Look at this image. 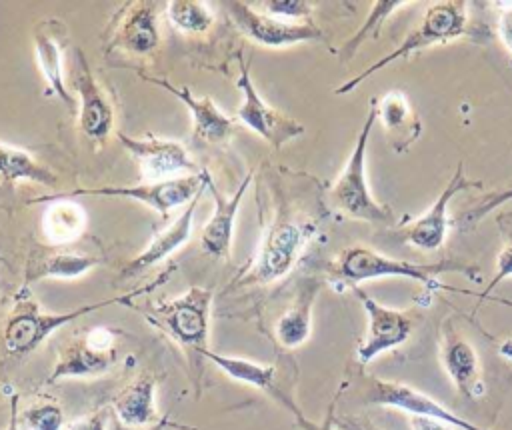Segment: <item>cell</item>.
I'll use <instances>...</instances> for the list:
<instances>
[{"label":"cell","mask_w":512,"mask_h":430,"mask_svg":"<svg viewBox=\"0 0 512 430\" xmlns=\"http://www.w3.org/2000/svg\"><path fill=\"white\" fill-rule=\"evenodd\" d=\"M174 268L162 272L160 276H156L152 282L136 288V290H130L126 294H118V296H112V298H106V300H98V302H90V304H82L78 308H72L68 312H46L44 308L38 306V302L30 296L28 288L24 286L16 300H14V306H12V312L4 324V332H2V342H4V348L10 356H16V358H22V356H28L30 352H34L52 332L60 330L62 326L90 314V312H96V310H102V308H108L112 304H130V300L134 296H140V294H146V292H152L156 290L158 286H162L170 274H172Z\"/></svg>","instance_id":"1"},{"label":"cell","mask_w":512,"mask_h":430,"mask_svg":"<svg viewBox=\"0 0 512 430\" xmlns=\"http://www.w3.org/2000/svg\"><path fill=\"white\" fill-rule=\"evenodd\" d=\"M212 290L190 286L184 294L162 300L146 310V320L172 338L188 356L196 378L202 376L204 354L210 350V306Z\"/></svg>","instance_id":"2"},{"label":"cell","mask_w":512,"mask_h":430,"mask_svg":"<svg viewBox=\"0 0 512 430\" xmlns=\"http://www.w3.org/2000/svg\"><path fill=\"white\" fill-rule=\"evenodd\" d=\"M376 120H378V100L372 98L370 110L358 132L356 144L344 164V170L328 190V200L346 218L374 222V224H390L394 220L392 210L372 196L368 178H366L368 138Z\"/></svg>","instance_id":"3"},{"label":"cell","mask_w":512,"mask_h":430,"mask_svg":"<svg viewBox=\"0 0 512 430\" xmlns=\"http://www.w3.org/2000/svg\"><path fill=\"white\" fill-rule=\"evenodd\" d=\"M314 232V222L306 218H296L286 212L278 214L262 232V240L252 258V264L246 268L244 274L238 276L236 284H270L284 278L302 256Z\"/></svg>","instance_id":"4"},{"label":"cell","mask_w":512,"mask_h":430,"mask_svg":"<svg viewBox=\"0 0 512 430\" xmlns=\"http://www.w3.org/2000/svg\"><path fill=\"white\" fill-rule=\"evenodd\" d=\"M334 272L342 282L350 286H356L358 282H366V280H378V278H406L426 286H434L438 276L446 272H458V274H466L470 280H478L476 278L478 270L460 260H438L430 264H416L408 260L390 258L366 246H350L342 250L336 260Z\"/></svg>","instance_id":"5"},{"label":"cell","mask_w":512,"mask_h":430,"mask_svg":"<svg viewBox=\"0 0 512 430\" xmlns=\"http://www.w3.org/2000/svg\"><path fill=\"white\" fill-rule=\"evenodd\" d=\"M468 28V16H466V2L462 0H446V2H436L432 4L420 24L416 28H412L404 40L388 54H384L382 58H378L374 64L366 66L362 72H358L354 78L346 80L344 84H340L334 94H348L354 88H358V84H362L366 78H370L372 74L384 70L386 66L404 60L424 48L436 46V44H444L450 40L460 38L462 34H466Z\"/></svg>","instance_id":"6"},{"label":"cell","mask_w":512,"mask_h":430,"mask_svg":"<svg viewBox=\"0 0 512 430\" xmlns=\"http://www.w3.org/2000/svg\"><path fill=\"white\" fill-rule=\"evenodd\" d=\"M208 168H200L196 174L170 178L162 182H146V184H132V186H100V188H76L66 192H54L50 196H38L28 200V204L38 202H52V200H74L80 196H96V198H128L140 202L166 218L170 210L186 206L196 196L202 194L206 188Z\"/></svg>","instance_id":"7"},{"label":"cell","mask_w":512,"mask_h":430,"mask_svg":"<svg viewBox=\"0 0 512 430\" xmlns=\"http://www.w3.org/2000/svg\"><path fill=\"white\" fill-rule=\"evenodd\" d=\"M118 362V332L96 326L72 338L60 348L48 382L66 378H96Z\"/></svg>","instance_id":"8"},{"label":"cell","mask_w":512,"mask_h":430,"mask_svg":"<svg viewBox=\"0 0 512 430\" xmlns=\"http://www.w3.org/2000/svg\"><path fill=\"white\" fill-rule=\"evenodd\" d=\"M238 62H240V74H238L236 86L242 92V102L236 110L238 120L246 128L256 132L262 140H266L274 150H280L286 142L304 134V124L280 112L278 108L270 106L260 96L250 76V64H246L242 56H238Z\"/></svg>","instance_id":"9"},{"label":"cell","mask_w":512,"mask_h":430,"mask_svg":"<svg viewBox=\"0 0 512 430\" xmlns=\"http://www.w3.org/2000/svg\"><path fill=\"white\" fill-rule=\"evenodd\" d=\"M118 142L138 164L140 174L148 182H162L200 172L190 152L178 140L162 136H128L126 132L116 134Z\"/></svg>","instance_id":"10"},{"label":"cell","mask_w":512,"mask_h":430,"mask_svg":"<svg viewBox=\"0 0 512 430\" xmlns=\"http://www.w3.org/2000/svg\"><path fill=\"white\" fill-rule=\"evenodd\" d=\"M226 12L234 26L252 42L266 48H288L304 42H316L324 38V32L314 22H288L274 18L266 12H258L246 2H228Z\"/></svg>","instance_id":"11"},{"label":"cell","mask_w":512,"mask_h":430,"mask_svg":"<svg viewBox=\"0 0 512 430\" xmlns=\"http://www.w3.org/2000/svg\"><path fill=\"white\" fill-rule=\"evenodd\" d=\"M352 290L358 296V300L362 302L364 312L368 316L366 336L356 350L358 362L368 364L376 356L402 346L410 338L416 320L410 310L388 308V306L376 302L372 296H368L358 286H352Z\"/></svg>","instance_id":"12"},{"label":"cell","mask_w":512,"mask_h":430,"mask_svg":"<svg viewBox=\"0 0 512 430\" xmlns=\"http://www.w3.org/2000/svg\"><path fill=\"white\" fill-rule=\"evenodd\" d=\"M366 402L376 404V406L396 408V410L408 412L410 416L432 418V420L444 422L458 430H488V428H482V426L454 414L450 408H446L432 396H428L422 390H416L404 382L370 378V384L366 388Z\"/></svg>","instance_id":"13"},{"label":"cell","mask_w":512,"mask_h":430,"mask_svg":"<svg viewBox=\"0 0 512 430\" xmlns=\"http://www.w3.org/2000/svg\"><path fill=\"white\" fill-rule=\"evenodd\" d=\"M470 188H482V182L468 178L464 174V164H458L452 178L446 182V186L442 188L438 198L432 202V206L402 230V238L414 248L424 252H434L442 248L448 236V226H450L448 206L458 192L470 190Z\"/></svg>","instance_id":"14"},{"label":"cell","mask_w":512,"mask_h":430,"mask_svg":"<svg viewBox=\"0 0 512 430\" xmlns=\"http://www.w3.org/2000/svg\"><path fill=\"white\" fill-rule=\"evenodd\" d=\"M72 84L78 94V126L82 134L94 142H104L114 128V108L82 50L74 52Z\"/></svg>","instance_id":"15"},{"label":"cell","mask_w":512,"mask_h":430,"mask_svg":"<svg viewBox=\"0 0 512 430\" xmlns=\"http://www.w3.org/2000/svg\"><path fill=\"white\" fill-rule=\"evenodd\" d=\"M142 80L160 86L162 90L170 92L174 98H178L190 112L192 118V138L196 142L206 144H222L232 138L236 132V120L224 114L216 102L208 96H196L188 86H176L168 82L166 78H156L148 74H140Z\"/></svg>","instance_id":"16"},{"label":"cell","mask_w":512,"mask_h":430,"mask_svg":"<svg viewBox=\"0 0 512 430\" xmlns=\"http://www.w3.org/2000/svg\"><path fill=\"white\" fill-rule=\"evenodd\" d=\"M158 4L130 2L118 12L108 38V50H124L134 56L152 54L158 48Z\"/></svg>","instance_id":"17"},{"label":"cell","mask_w":512,"mask_h":430,"mask_svg":"<svg viewBox=\"0 0 512 430\" xmlns=\"http://www.w3.org/2000/svg\"><path fill=\"white\" fill-rule=\"evenodd\" d=\"M440 360L444 372L464 398H478L484 392L480 358L472 342L462 336L450 320H444L440 330Z\"/></svg>","instance_id":"18"},{"label":"cell","mask_w":512,"mask_h":430,"mask_svg":"<svg viewBox=\"0 0 512 430\" xmlns=\"http://www.w3.org/2000/svg\"><path fill=\"white\" fill-rule=\"evenodd\" d=\"M252 178H254V170H250L242 178V182L236 186L234 194L224 196L216 188V184H214V180L208 172L206 188L210 190V194L214 198V212L206 220V224L202 226V232H200V246L206 254H212L216 258H228L230 256L232 236H234V222H236L242 198L246 196V190L252 184Z\"/></svg>","instance_id":"19"},{"label":"cell","mask_w":512,"mask_h":430,"mask_svg":"<svg viewBox=\"0 0 512 430\" xmlns=\"http://www.w3.org/2000/svg\"><path fill=\"white\" fill-rule=\"evenodd\" d=\"M198 200H200V196H196L192 202H188L184 206V210L162 232H158L140 254H136L134 258H130L124 264V268L120 270L122 280L140 276L148 268H152V266L160 264L162 260H166L168 256H172L178 248H182L188 242V238L192 234V222H194V212L198 208Z\"/></svg>","instance_id":"20"},{"label":"cell","mask_w":512,"mask_h":430,"mask_svg":"<svg viewBox=\"0 0 512 430\" xmlns=\"http://www.w3.org/2000/svg\"><path fill=\"white\" fill-rule=\"evenodd\" d=\"M102 262L100 256L64 250L62 246H36L26 258L24 268V284L58 278V280H74L90 270H94Z\"/></svg>","instance_id":"21"},{"label":"cell","mask_w":512,"mask_h":430,"mask_svg":"<svg viewBox=\"0 0 512 430\" xmlns=\"http://www.w3.org/2000/svg\"><path fill=\"white\" fill-rule=\"evenodd\" d=\"M62 40H64V26L60 20H42L34 30V56L38 70L44 76L50 92L64 102L66 106H74L72 94L64 80V66H62Z\"/></svg>","instance_id":"22"},{"label":"cell","mask_w":512,"mask_h":430,"mask_svg":"<svg viewBox=\"0 0 512 430\" xmlns=\"http://www.w3.org/2000/svg\"><path fill=\"white\" fill-rule=\"evenodd\" d=\"M204 358L210 360L214 366H218L228 378L266 392L278 404H282L288 412H292V416L300 414V408L296 406V402L278 386V382H276L278 372H276L274 364H260L254 360H246L240 356H226V354L212 352V350H208L204 354Z\"/></svg>","instance_id":"23"},{"label":"cell","mask_w":512,"mask_h":430,"mask_svg":"<svg viewBox=\"0 0 512 430\" xmlns=\"http://www.w3.org/2000/svg\"><path fill=\"white\" fill-rule=\"evenodd\" d=\"M322 288V282L318 278H302L292 304L284 310V314L278 318L274 332L276 340L284 348H298L302 346L312 332V308L316 302V296Z\"/></svg>","instance_id":"24"},{"label":"cell","mask_w":512,"mask_h":430,"mask_svg":"<svg viewBox=\"0 0 512 430\" xmlns=\"http://www.w3.org/2000/svg\"><path fill=\"white\" fill-rule=\"evenodd\" d=\"M378 120L382 122L386 140L394 152H406L420 138V116L398 90H390L378 100Z\"/></svg>","instance_id":"25"},{"label":"cell","mask_w":512,"mask_h":430,"mask_svg":"<svg viewBox=\"0 0 512 430\" xmlns=\"http://www.w3.org/2000/svg\"><path fill=\"white\" fill-rule=\"evenodd\" d=\"M156 378L150 372L138 374L128 382L112 400V410L116 418L128 426H152L156 422Z\"/></svg>","instance_id":"26"},{"label":"cell","mask_w":512,"mask_h":430,"mask_svg":"<svg viewBox=\"0 0 512 430\" xmlns=\"http://www.w3.org/2000/svg\"><path fill=\"white\" fill-rule=\"evenodd\" d=\"M86 228V212L74 200H52L42 216V232L52 246L74 242Z\"/></svg>","instance_id":"27"},{"label":"cell","mask_w":512,"mask_h":430,"mask_svg":"<svg viewBox=\"0 0 512 430\" xmlns=\"http://www.w3.org/2000/svg\"><path fill=\"white\" fill-rule=\"evenodd\" d=\"M20 180L54 186L56 174L40 164L28 150L0 142V182L12 188Z\"/></svg>","instance_id":"28"},{"label":"cell","mask_w":512,"mask_h":430,"mask_svg":"<svg viewBox=\"0 0 512 430\" xmlns=\"http://www.w3.org/2000/svg\"><path fill=\"white\" fill-rule=\"evenodd\" d=\"M164 10L168 22L184 34H200L214 24V14L206 2L170 0L164 4Z\"/></svg>","instance_id":"29"},{"label":"cell","mask_w":512,"mask_h":430,"mask_svg":"<svg viewBox=\"0 0 512 430\" xmlns=\"http://www.w3.org/2000/svg\"><path fill=\"white\" fill-rule=\"evenodd\" d=\"M406 4H410V2H406V0H378V2H374V4H372V10H370V14H368V18L364 20V24L342 44V48H340V60H350V58L356 54V50H358L368 38H376L378 32H380V28H382V24H384V20H386L392 12H396L398 8H402V6H406Z\"/></svg>","instance_id":"30"},{"label":"cell","mask_w":512,"mask_h":430,"mask_svg":"<svg viewBox=\"0 0 512 430\" xmlns=\"http://www.w3.org/2000/svg\"><path fill=\"white\" fill-rule=\"evenodd\" d=\"M22 424L26 430H62L64 412L52 400H40L22 410Z\"/></svg>","instance_id":"31"},{"label":"cell","mask_w":512,"mask_h":430,"mask_svg":"<svg viewBox=\"0 0 512 430\" xmlns=\"http://www.w3.org/2000/svg\"><path fill=\"white\" fill-rule=\"evenodd\" d=\"M262 6L266 14L288 22H308L314 12V4L306 0H268L262 2Z\"/></svg>","instance_id":"32"},{"label":"cell","mask_w":512,"mask_h":430,"mask_svg":"<svg viewBox=\"0 0 512 430\" xmlns=\"http://www.w3.org/2000/svg\"><path fill=\"white\" fill-rule=\"evenodd\" d=\"M510 200H512V184L506 186V188H500V190H494V192L486 194L474 208H470L466 212V222H478L484 216H488L492 210H496L498 206H502V204H506Z\"/></svg>","instance_id":"33"},{"label":"cell","mask_w":512,"mask_h":430,"mask_svg":"<svg viewBox=\"0 0 512 430\" xmlns=\"http://www.w3.org/2000/svg\"><path fill=\"white\" fill-rule=\"evenodd\" d=\"M512 276V240L498 252V256H496V272H494V276H492V280L488 282V286L480 292V294H476L480 300H486L488 296H490V292L500 284V282H504L506 278H510Z\"/></svg>","instance_id":"34"},{"label":"cell","mask_w":512,"mask_h":430,"mask_svg":"<svg viewBox=\"0 0 512 430\" xmlns=\"http://www.w3.org/2000/svg\"><path fill=\"white\" fill-rule=\"evenodd\" d=\"M498 6V22L496 32L500 42L506 46V50L512 54V2H496Z\"/></svg>","instance_id":"35"},{"label":"cell","mask_w":512,"mask_h":430,"mask_svg":"<svg viewBox=\"0 0 512 430\" xmlns=\"http://www.w3.org/2000/svg\"><path fill=\"white\" fill-rule=\"evenodd\" d=\"M108 412L104 408H98L90 414H84L72 422L66 424V430H106Z\"/></svg>","instance_id":"36"},{"label":"cell","mask_w":512,"mask_h":430,"mask_svg":"<svg viewBox=\"0 0 512 430\" xmlns=\"http://www.w3.org/2000/svg\"><path fill=\"white\" fill-rule=\"evenodd\" d=\"M334 426L338 430H380L372 420L360 416H334Z\"/></svg>","instance_id":"37"},{"label":"cell","mask_w":512,"mask_h":430,"mask_svg":"<svg viewBox=\"0 0 512 430\" xmlns=\"http://www.w3.org/2000/svg\"><path fill=\"white\" fill-rule=\"evenodd\" d=\"M294 420H296V426L300 430H338L334 426V412H332V408L328 410V414H326V418L322 422H312L302 412L298 416H294Z\"/></svg>","instance_id":"38"},{"label":"cell","mask_w":512,"mask_h":430,"mask_svg":"<svg viewBox=\"0 0 512 430\" xmlns=\"http://www.w3.org/2000/svg\"><path fill=\"white\" fill-rule=\"evenodd\" d=\"M410 428L412 430H456L444 422L432 420V418H424V416H410Z\"/></svg>","instance_id":"39"},{"label":"cell","mask_w":512,"mask_h":430,"mask_svg":"<svg viewBox=\"0 0 512 430\" xmlns=\"http://www.w3.org/2000/svg\"><path fill=\"white\" fill-rule=\"evenodd\" d=\"M168 428H178V426L170 420V416H162V418L156 420L148 430H168Z\"/></svg>","instance_id":"40"},{"label":"cell","mask_w":512,"mask_h":430,"mask_svg":"<svg viewBox=\"0 0 512 430\" xmlns=\"http://www.w3.org/2000/svg\"><path fill=\"white\" fill-rule=\"evenodd\" d=\"M8 430H20L18 428V420H16V400L12 404V418H10V428Z\"/></svg>","instance_id":"41"},{"label":"cell","mask_w":512,"mask_h":430,"mask_svg":"<svg viewBox=\"0 0 512 430\" xmlns=\"http://www.w3.org/2000/svg\"><path fill=\"white\" fill-rule=\"evenodd\" d=\"M486 300H492V302H496V304H504V306L512 308V300H508V298H500V296H488Z\"/></svg>","instance_id":"42"}]
</instances>
